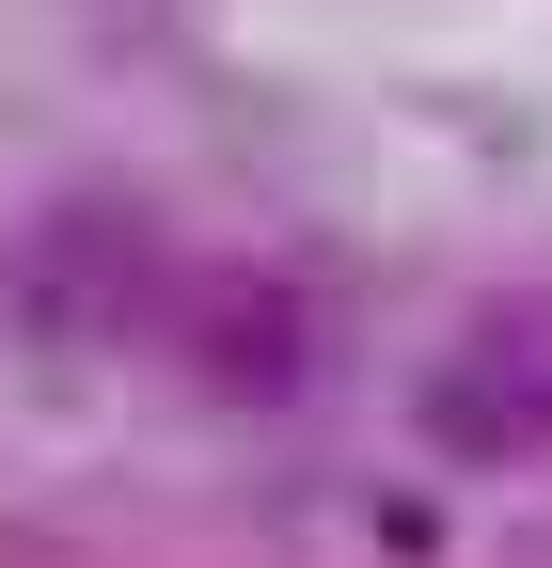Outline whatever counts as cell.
I'll return each instance as SVG.
<instances>
[{
	"instance_id": "obj_3",
	"label": "cell",
	"mask_w": 552,
	"mask_h": 568,
	"mask_svg": "<svg viewBox=\"0 0 552 568\" xmlns=\"http://www.w3.org/2000/svg\"><path fill=\"white\" fill-rule=\"evenodd\" d=\"M143 284L159 268H143V237H126L111 205H63L48 237L0 253V316L48 332V347H80V332H126V316H143Z\"/></svg>"
},
{
	"instance_id": "obj_1",
	"label": "cell",
	"mask_w": 552,
	"mask_h": 568,
	"mask_svg": "<svg viewBox=\"0 0 552 568\" xmlns=\"http://www.w3.org/2000/svg\"><path fill=\"white\" fill-rule=\"evenodd\" d=\"M410 426H427V458L458 474H521L552 458V301H505L427 347V379H410Z\"/></svg>"
},
{
	"instance_id": "obj_2",
	"label": "cell",
	"mask_w": 552,
	"mask_h": 568,
	"mask_svg": "<svg viewBox=\"0 0 552 568\" xmlns=\"http://www.w3.org/2000/svg\"><path fill=\"white\" fill-rule=\"evenodd\" d=\"M174 284V268H159ZM174 332V364L205 395H237V410H300V379L331 364V316H316V284L300 268H190L174 301H143Z\"/></svg>"
}]
</instances>
